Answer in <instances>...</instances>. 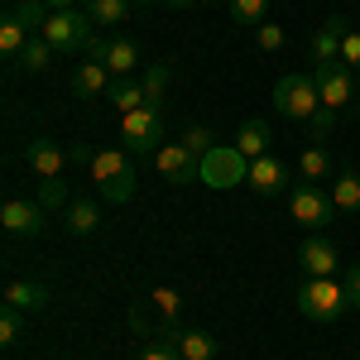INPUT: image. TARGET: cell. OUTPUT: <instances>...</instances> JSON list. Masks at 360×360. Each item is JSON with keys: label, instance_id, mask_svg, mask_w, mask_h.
I'll return each instance as SVG.
<instances>
[{"label": "cell", "instance_id": "17", "mask_svg": "<svg viewBox=\"0 0 360 360\" xmlns=\"http://www.w3.org/2000/svg\"><path fill=\"white\" fill-rule=\"evenodd\" d=\"M346 20H341V15H332V20H327V25L317 29V34H312V44H307V53H312V63H336V58H341V39H346Z\"/></svg>", "mask_w": 360, "mask_h": 360}, {"label": "cell", "instance_id": "12", "mask_svg": "<svg viewBox=\"0 0 360 360\" xmlns=\"http://www.w3.org/2000/svg\"><path fill=\"white\" fill-rule=\"evenodd\" d=\"M0 226L10 236H44V202H25V197H10L0 207Z\"/></svg>", "mask_w": 360, "mask_h": 360}, {"label": "cell", "instance_id": "35", "mask_svg": "<svg viewBox=\"0 0 360 360\" xmlns=\"http://www.w3.org/2000/svg\"><path fill=\"white\" fill-rule=\"evenodd\" d=\"M149 303L159 307V312H164V317H178V288H154V293H149Z\"/></svg>", "mask_w": 360, "mask_h": 360}, {"label": "cell", "instance_id": "25", "mask_svg": "<svg viewBox=\"0 0 360 360\" xmlns=\"http://www.w3.org/2000/svg\"><path fill=\"white\" fill-rule=\"evenodd\" d=\"M336 212H360V173H336V188H332Z\"/></svg>", "mask_w": 360, "mask_h": 360}, {"label": "cell", "instance_id": "32", "mask_svg": "<svg viewBox=\"0 0 360 360\" xmlns=\"http://www.w3.org/2000/svg\"><path fill=\"white\" fill-rule=\"evenodd\" d=\"M341 63L360 72V29H346V39H341Z\"/></svg>", "mask_w": 360, "mask_h": 360}, {"label": "cell", "instance_id": "40", "mask_svg": "<svg viewBox=\"0 0 360 360\" xmlns=\"http://www.w3.org/2000/svg\"><path fill=\"white\" fill-rule=\"evenodd\" d=\"M130 5H144V0H130Z\"/></svg>", "mask_w": 360, "mask_h": 360}, {"label": "cell", "instance_id": "8", "mask_svg": "<svg viewBox=\"0 0 360 360\" xmlns=\"http://www.w3.org/2000/svg\"><path fill=\"white\" fill-rule=\"evenodd\" d=\"M288 212H293V221L307 226V231H322V226L336 221V202L332 193H322L317 183H303V188H293L288 193Z\"/></svg>", "mask_w": 360, "mask_h": 360}, {"label": "cell", "instance_id": "23", "mask_svg": "<svg viewBox=\"0 0 360 360\" xmlns=\"http://www.w3.org/2000/svg\"><path fill=\"white\" fill-rule=\"evenodd\" d=\"M29 39H34V29L20 25V15H5L0 20V53L5 58H20L29 49Z\"/></svg>", "mask_w": 360, "mask_h": 360}, {"label": "cell", "instance_id": "14", "mask_svg": "<svg viewBox=\"0 0 360 360\" xmlns=\"http://www.w3.org/2000/svg\"><path fill=\"white\" fill-rule=\"evenodd\" d=\"M336 264H341V255H336L332 240H322V236H312L303 250H298V269L307 278H336Z\"/></svg>", "mask_w": 360, "mask_h": 360}, {"label": "cell", "instance_id": "19", "mask_svg": "<svg viewBox=\"0 0 360 360\" xmlns=\"http://www.w3.org/2000/svg\"><path fill=\"white\" fill-rule=\"evenodd\" d=\"M5 307H20V312H44L49 307V288L44 283H29V278H15L5 288Z\"/></svg>", "mask_w": 360, "mask_h": 360}, {"label": "cell", "instance_id": "21", "mask_svg": "<svg viewBox=\"0 0 360 360\" xmlns=\"http://www.w3.org/2000/svg\"><path fill=\"white\" fill-rule=\"evenodd\" d=\"M96 226H101V202H96V197L68 202V236H91Z\"/></svg>", "mask_w": 360, "mask_h": 360}, {"label": "cell", "instance_id": "26", "mask_svg": "<svg viewBox=\"0 0 360 360\" xmlns=\"http://www.w3.org/2000/svg\"><path fill=\"white\" fill-rule=\"evenodd\" d=\"M91 25H125L130 20V0H86Z\"/></svg>", "mask_w": 360, "mask_h": 360}, {"label": "cell", "instance_id": "39", "mask_svg": "<svg viewBox=\"0 0 360 360\" xmlns=\"http://www.w3.org/2000/svg\"><path fill=\"white\" fill-rule=\"evenodd\" d=\"M159 5H168V10H188V5H202V0H159Z\"/></svg>", "mask_w": 360, "mask_h": 360}, {"label": "cell", "instance_id": "28", "mask_svg": "<svg viewBox=\"0 0 360 360\" xmlns=\"http://www.w3.org/2000/svg\"><path fill=\"white\" fill-rule=\"evenodd\" d=\"M264 15H269V0H231V20H236V25L259 29Z\"/></svg>", "mask_w": 360, "mask_h": 360}, {"label": "cell", "instance_id": "13", "mask_svg": "<svg viewBox=\"0 0 360 360\" xmlns=\"http://www.w3.org/2000/svg\"><path fill=\"white\" fill-rule=\"evenodd\" d=\"M288 178H293V173H288V164H283V159L259 154V159H250V178H245V183L259 197H278L283 188H288Z\"/></svg>", "mask_w": 360, "mask_h": 360}, {"label": "cell", "instance_id": "29", "mask_svg": "<svg viewBox=\"0 0 360 360\" xmlns=\"http://www.w3.org/2000/svg\"><path fill=\"white\" fill-rule=\"evenodd\" d=\"M168 72H173V63H154V68L144 72V96H149V106H159V101H164Z\"/></svg>", "mask_w": 360, "mask_h": 360}, {"label": "cell", "instance_id": "5", "mask_svg": "<svg viewBox=\"0 0 360 360\" xmlns=\"http://www.w3.org/2000/svg\"><path fill=\"white\" fill-rule=\"evenodd\" d=\"M312 82H317V96H322V111L341 115L356 96V72L336 58V63H312Z\"/></svg>", "mask_w": 360, "mask_h": 360}, {"label": "cell", "instance_id": "18", "mask_svg": "<svg viewBox=\"0 0 360 360\" xmlns=\"http://www.w3.org/2000/svg\"><path fill=\"white\" fill-rule=\"evenodd\" d=\"M245 159H259V154H269V144H274V135H269V120H259V115H250L245 125L236 130V139H231Z\"/></svg>", "mask_w": 360, "mask_h": 360}, {"label": "cell", "instance_id": "3", "mask_svg": "<svg viewBox=\"0 0 360 360\" xmlns=\"http://www.w3.org/2000/svg\"><path fill=\"white\" fill-rule=\"evenodd\" d=\"M298 312H303L307 322H336L341 312H351L346 283H336V278H303V288H298Z\"/></svg>", "mask_w": 360, "mask_h": 360}, {"label": "cell", "instance_id": "31", "mask_svg": "<svg viewBox=\"0 0 360 360\" xmlns=\"http://www.w3.org/2000/svg\"><path fill=\"white\" fill-rule=\"evenodd\" d=\"M255 44H259L264 53H278V49H283V29H278V25H269V20H264V25L255 29Z\"/></svg>", "mask_w": 360, "mask_h": 360}, {"label": "cell", "instance_id": "20", "mask_svg": "<svg viewBox=\"0 0 360 360\" xmlns=\"http://www.w3.org/2000/svg\"><path fill=\"white\" fill-rule=\"evenodd\" d=\"M106 106H115L120 115H130V111H139V106H149L144 82H135V77H115L111 91H106Z\"/></svg>", "mask_w": 360, "mask_h": 360}, {"label": "cell", "instance_id": "6", "mask_svg": "<svg viewBox=\"0 0 360 360\" xmlns=\"http://www.w3.org/2000/svg\"><path fill=\"white\" fill-rule=\"evenodd\" d=\"M39 34L53 44L58 53H77V49H86V44L96 39L86 10H53V15H49V25L39 29Z\"/></svg>", "mask_w": 360, "mask_h": 360}, {"label": "cell", "instance_id": "1", "mask_svg": "<svg viewBox=\"0 0 360 360\" xmlns=\"http://www.w3.org/2000/svg\"><path fill=\"white\" fill-rule=\"evenodd\" d=\"M274 111L288 115V120H303L317 144L332 135V125H336V115L322 111V96H317L312 72H288V77H278L274 82Z\"/></svg>", "mask_w": 360, "mask_h": 360}, {"label": "cell", "instance_id": "36", "mask_svg": "<svg viewBox=\"0 0 360 360\" xmlns=\"http://www.w3.org/2000/svg\"><path fill=\"white\" fill-rule=\"evenodd\" d=\"M346 298H351V307H360V264L346 269Z\"/></svg>", "mask_w": 360, "mask_h": 360}, {"label": "cell", "instance_id": "27", "mask_svg": "<svg viewBox=\"0 0 360 360\" xmlns=\"http://www.w3.org/2000/svg\"><path fill=\"white\" fill-rule=\"evenodd\" d=\"M10 15H20V25L39 34V29L49 25V15H53V10H49V0H15V5H10Z\"/></svg>", "mask_w": 360, "mask_h": 360}, {"label": "cell", "instance_id": "34", "mask_svg": "<svg viewBox=\"0 0 360 360\" xmlns=\"http://www.w3.org/2000/svg\"><path fill=\"white\" fill-rule=\"evenodd\" d=\"M183 144H188V149H193L197 159H202V154H207V149H217V139H212V130H202V125H193V130H188V135H183Z\"/></svg>", "mask_w": 360, "mask_h": 360}, {"label": "cell", "instance_id": "10", "mask_svg": "<svg viewBox=\"0 0 360 360\" xmlns=\"http://www.w3.org/2000/svg\"><path fill=\"white\" fill-rule=\"evenodd\" d=\"M154 168H159L164 183H193V178H202V159H197L183 139H178V144H164V149L154 154Z\"/></svg>", "mask_w": 360, "mask_h": 360}, {"label": "cell", "instance_id": "38", "mask_svg": "<svg viewBox=\"0 0 360 360\" xmlns=\"http://www.w3.org/2000/svg\"><path fill=\"white\" fill-rule=\"evenodd\" d=\"M77 5H86V0H49V10H77Z\"/></svg>", "mask_w": 360, "mask_h": 360}, {"label": "cell", "instance_id": "30", "mask_svg": "<svg viewBox=\"0 0 360 360\" xmlns=\"http://www.w3.org/2000/svg\"><path fill=\"white\" fill-rule=\"evenodd\" d=\"M20 332H25V312H20V307H5V312H0V346H15Z\"/></svg>", "mask_w": 360, "mask_h": 360}, {"label": "cell", "instance_id": "41", "mask_svg": "<svg viewBox=\"0 0 360 360\" xmlns=\"http://www.w3.org/2000/svg\"><path fill=\"white\" fill-rule=\"evenodd\" d=\"M356 360H360V356H356Z\"/></svg>", "mask_w": 360, "mask_h": 360}, {"label": "cell", "instance_id": "2", "mask_svg": "<svg viewBox=\"0 0 360 360\" xmlns=\"http://www.w3.org/2000/svg\"><path fill=\"white\" fill-rule=\"evenodd\" d=\"M91 183H96V193L106 197V202H130L135 197V154H125V149H96L91 154Z\"/></svg>", "mask_w": 360, "mask_h": 360}, {"label": "cell", "instance_id": "37", "mask_svg": "<svg viewBox=\"0 0 360 360\" xmlns=\"http://www.w3.org/2000/svg\"><path fill=\"white\" fill-rule=\"evenodd\" d=\"M39 202H44V207H63V183H44V197H39Z\"/></svg>", "mask_w": 360, "mask_h": 360}, {"label": "cell", "instance_id": "24", "mask_svg": "<svg viewBox=\"0 0 360 360\" xmlns=\"http://www.w3.org/2000/svg\"><path fill=\"white\" fill-rule=\"evenodd\" d=\"M53 58H58V49L44 39V34H34V39H29V49L15 58V63H20L25 72H49V68H53Z\"/></svg>", "mask_w": 360, "mask_h": 360}, {"label": "cell", "instance_id": "7", "mask_svg": "<svg viewBox=\"0 0 360 360\" xmlns=\"http://www.w3.org/2000/svg\"><path fill=\"white\" fill-rule=\"evenodd\" d=\"M250 178V159L236 149V144H217V149H207L202 154V183L207 188H236V183H245Z\"/></svg>", "mask_w": 360, "mask_h": 360}, {"label": "cell", "instance_id": "15", "mask_svg": "<svg viewBox=\"0 0 360 360\" xmlns=\"http://www.w3.org/2000/svg\"><path fill=\"white\" fill-rule=\"evenodd\" d=\"M25 164L34 168L44 183H53V178H63V168H68V154H63V144H53V139H29Z\"/></svg>", "mask_w": 360, "mask_h": 360}, {"label": "cell", "instance_id": "33", "mask_svg": "<svg viewBox=\"0 0 360 360\" xmlns=\"http://www.w3.org/2000/svg\"><path fill=\"white\" fill-rule=\"evenodd\" d=\"M139 360H183V356H178V346H173L168 336H159V341H149V346L139 351Z\"/></svg>", "mask_w": 360, "mask_h": 360}, {"label": "cell", "instance_id": "9", "mask_svg": "<svg viewBox=\"0 0 360 360\" xmlns=\"http://www.w3.org/2000/svg\"><path fill=\"white\" fill-rule=\"evenodd\" d=\"M86 53L96 58V63H106L111 77H135V68L144 63V53H139L135 39H91Z\"/></svg>", "mask_w": 360, "mask_h": 360}, {"label": "cell", "instance_id": "11", "mask_svg": "<svg viewBox=\"0 0 360 360\" xmlns=\"http://www.w3.org/2000/svg\"><path fill=\"white\" fill-rule=\"evenodd\" d=\"M111 68L106 63H96V58H82L72 72H68V86H72V96L77 101H96V96H106L111 91Z\"/></svg>", "mask_w": 360, "mask_h": 360}, {"label": "cell", "instance_id": "4", "mask_svg": "<svg viewBox=\"0 0 360 360\" xmlns=\"http://www.w3.org/2000/svg\"><path fill=\"white\" fill-rule=\"evenodd\" d=\"M120 149L135 154V159L164 149V115H159V106H139V111L120 115Z\"/></svg>", "mask_w": 360, "mask_h": 360}, {"label": "cell", "instance_id": "16", "mask_svg": "<svg viewBox=\"0 0 360 360\" xmlns=\"http://www.w3.org/2000/svg\"><path fill=\"white\" fill-rule=\"evenodd\" d=\"M164 336L178 346V356H183V360H217V341L202 332V327H168Z\"/></svg>", "mask_w": 360, "mask_h": 360}, {"label": "cell", "instance_id": "22", "mask_svg": "<svg viewBox=\"0 0 360 360\" xmlns=\"http://www.w3.org/2000/svg\"><path fill=\"white\" fill-rule=\"evenodd\" d=\"M298 173H303V183H327V178H336V164L322 144H307L298 154Z\"/></svg>", "mask_w": 360, "mask_h": 360}]
</instances>
